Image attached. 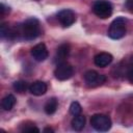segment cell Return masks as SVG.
Here are the masks:
<instances>
[{
	"mask_svg": "<svg viewBox=\"0 0 133 133\" xmlns=\"http://www.w3.org/2000/svg\"><path fill=\"white\" fill-rule=\"evenodd\" d=\"M92 11L97 17L101 19H107L112 14V5L106 0H98L94 3Z\"/></svg>",
	"mask_w": 133,
	"mask_h": 133,
	"instance_id": "cell-4",
	"label": "cell"
},
{
	"mask_svg": "<svg viewBox=\"0 0 133 133\" xmlns=\"http://www.w3.org/2000/svg\"><path fill=\"white\" fill-rule=\"evenodd\" d=\"M84 80L89 87H97L106 81V77L96 71H87L84 74Z\"/></svg>",
	"mask_w": 133,
	"mask_h": 133,
	"instance_id": "cell-6",
	"label": "cell"
},
{
	"mask_svg": "<svg viewBox=\"0 0 133 133\" xmlns=\"http://www.w3.org/2000/svg\"><path fill=\"white\" fill-rule=\"evenodd\" d=\"M44 132H53V129H51V128H45L44 129Z\"/></svg>",
	"mask_w": 133,
	"mask_h": 133,
	"instance_id": "cell-22",
	"label": "cell"
},
{
	"mask_svg": "<svg viewBox=\"0 0 133 133\" xmlns=\"http://www.w3.org/2000/svg\"><path fill=\"white\" fill-rule=\"evenodd\" d=\"M126 34V20L124 18H116L110 24L108 35L112 39H119Z\"/></svg>",
	"mask_w": 133,
	"mask_h": 133,
	"instance_id": "cell-2",
	"label": "cell"
},
{
	"mask_svg": "<svg viewBox=\"0 0 133 133\" xmlns=\"http://www.w3.org/2000/svg\"><path fill=\"white\" fill-rule=\"evenodd\" d=\"M127 7L130 11L133 12V0H128L127 1Z\"/></svg>",
	"mask_w": 133,
	"mask_h": 133,
	"instance_id": "cell-20",
	"label": "cell"
},
{
	"mask_svg": "<svg viewBox=\"0 0 133 133\" xmlns=\"http://www.w3.org/2000/svg\"><path fill=\"white\" fill-rule=\"evenodd\" d=\"M12 87H14V89H15L17 92H20V94L25 92L26 89L28 88L27 83H26L25 81H16V82L12 84Z\"/></svg>",
	"mask_w": 133,
	"mask_h": 133,
	"instance_id": "cell-15",
	"label": "cell"
},
{
	"mask_svg": "<svg viewBox=\"0 0 133 133\" xmlns=\"http://www.w3.org/2000/svg\"><path fill=\"white\" fill-rule=\"evenodd\" d=\"M15 104H16V98H15V96H12V95H7V96H5V97L2 99V101H1V106H2V108H3L4 110H6V111L11 110V109L14 108Z\"/></svg>",
	"mask_w": 133,
	"mask_h": 133,
	"instance_id": "cell-13",
	"label": "cell"
},
{
	"mask_svg": "<svg viewBox=\"0 0 133 133\" xmlns=\"http://www.w3.org/2000/svg\"><path fill=\"white\" fill-rule=\"evenodd\" d=\"M24 132H39V129H37L36 127L34 126H31V127H26L23 129Z\"/></svg>",
	"mask_w": 133,
	"mask_h": 133,
	"instance_id": "cell-19",
	"label": "cell"
},
{
	"mask_svg": "<svg viewBox=\"0 0 133 133\" xmlns=\"http://www.w3.org/2000/svg\"><path fill=\"white\" fill-rule=\"evenodd\" d=\"M126 76H127L128 80L130 81V83H132V84H133V65H132V66L127 71Z\"/></svg>",
	"mask_w": 133,
	"mask_h": 133,
	"instance_id": "cell-18",
	"label": "cell"
},
{
	"mask_svg": "<svg viewBox=\"0 0 133 133\" xmlns=\"http://www.w3.org/2000/svg\"><path fill=\"white\" fill-rule=\"evenodd\" d=\"M0 11H1V16L3 17L4 16V12H5V6H4V4H0Z\"/></svg>",
	"mask_w": 133,
	"mask_h": 133,
	"instance_id": "cell-21",
	"label": "cell"
},
{
	"mask_svg": "<svg viewBox=\"0 0 133 133\" xmlns=\"http://www.w3.org/2000/svg\"><path fill=\"white\" fill-rule=\"evenodd\" d=\"M91 127L100 132H106L111 128V119L106 114H94L90 118Z\"/></svg>",
	"mask_w": 133,
	"mask_h": 133,
	"instance_id": "cell-3",
	"label": "cell"
},
{
	"mask_svg": "<svg viewBox=\"0 0 133 133\" xmlns=\"http://www.w3.org/2000/svg\"><path fill=\"white\" fill-rule=\"evenodd\" d=\"M113 57L110 53L107 52H101L99 54H97L94 58V62L96 65L100 66V68H105L107 65H109L112 61Z\"/></svg>",
	"mask_w": 133,
	"mask_h": 133,
	"instance_id": "cell-9",
	"label": "cell"
},
{
	"mask_svg": "<svg viewBox=\"0 0 133 133\" xmlns=\"http://www.w3.org/2000/svg\"><path fill=\"white\" fill-rule=\"evenodd\" d=\"M71 125L75 131H81L85 126V116H83L81 114L74 115V118L72 119Z\"/></svg>",
	"mask_w": 133,
	"mask_h": 133,
	"instance_id": "cell-12",
	"label": "cell"
},
{
	"mask_svg": "<svg viewBox=\"0 0 133 133\" xmlns=\"http://www.w3.org/2000/svg\"><path fill=\"white\" fill-rule=\"evenodd\" d=\"M22 34L25 39H34L41 33V26L39 22L35 18H30L26 20L22 25L19 26V30H17V35Z\"/></svg>",
	"mask_w": 133,
	"mask_h": 133,
	"instance_id": "cell-1",
	"label": "cell"
},
{
	"mask_svg": "<svg viewBox=\"0 0 133 133\" xmlns=\"http://www.w3.org/2000/svg\"><path fill=\"white\" fill-rule=\"evenodd\" d=\"M70 112L73 115H78L81 112V105L78 102H72L70 105Z\"/></svg>",
	"mask_w": 133,
	"mask_h": 133,
	"instance_id": "cell-16",
	"label": "cell"
},
{
	"mask_svg": "<svg viewBox=\"0 0 133 133\" xmlns=\"http://www.w3.org/2000/svg\"><path fill=\"white\" fill-rule=\"evenodd\" d=\"M57 19L63 27H70L76 21V15L71 9H62L57 14Z\"/></svg>",
	"mask_w": 133,
	"mask_h": 133,
	"instance_id": "cell-7",
	"label": "cell"
},
{
	"mask_svg": "<svg viewBox=\"0 0 133 133\" xmlns=\"http://www.w3.org/2000/svg\"><path fill=\"white\" fill-rule=\"evenodd\" d=\"M29 91L34 96H43L47 91V84L43 81H35L29 86Z\"/></svg>",
	"mask_w": 133,
	"mask_h": 133,
	"instance_id": "cell-10",
	"label": "cell"
},
{
	"mask_svg": "<svg viewBox=\"0 0 133 133\" xmlns=\"http://www.w3.org/2000/svg\"><path fill=\"white\" fill-rule=\"evenodd\" d=\"M0 32H1V37L2 38H4L5 36H8L10 34V30H9V28H8V26L6 24H2L1 25Z\"/></svg>",
	"mask_w": 133,
	"mask_h": 133,
	"instance_id": "cell-17",
	"label": "cell"
},
{
	"mask_svg": "<svg viewBox=\"0 0 133 133\" xmlns=\"http://www.w3.org/2000/svg\"><path fill=\"white\" fill-rule=\"evenodd\" d=\"M73 73H74L73 66L70 63H68L66 61H62V62L58 63L55 71H54L55 78L60 80V81H64V80L70 79L73 76Z\"/></svg>",
	"mask_w": 133,
	"mask_h": 133,
	"instance_id": "cell-5",
	"label": "cell"
},
{
	"mask_svg": "<svg viewBox=\"0 0 133 133\" xmlns=\"http://www.w3.org/2000/svg\"><path fill=\"white\" fill-rule=\"evenodd\" d=\"M31 55L36 61H44L46 58H48V50L45 44L41 43L35 45L31 49Z\"/></svg>",
	"mask_w": 133,
	"mask_h": 133,
	"instance_id": "cell-8",
	"label": "cell"
},
{
	"mask_svg": "<svg viewBox=\"0 0 133 133\" xmlns=\"http://www.w3.org/2000/svg\"><path fill=\"white\" fill-rule=\"evenodd\" d=\"M57 106H58V101H57V99L56 98H51V99H49L47 102H46V104H45V107H44V109H45V112L47 113V114H53L55 111H56V109H57Z\"/></svg>",
	"mask_w": 133,
	"mask_h": 133,
	"instance_id": "cell-14",
	"label": "cell"
},
{
	"mask_svg": "<svg viewBox=\"0 0 133 133\" xmlns=\"http://www.w3.org/2000/svg\"><path fill=\"white\" fill-rule=\"evenodd\" d=\"M70 53V45L68 44H62L58 47L57 51H56V56H55V60L58 61V63L64 61V58L68 57Z\"/></svg>",
	"mask_w": 133,
	"mask_h": 133,
	"instance_id": "cell-11",
	"label": "cell"
}]
</instances>
